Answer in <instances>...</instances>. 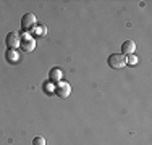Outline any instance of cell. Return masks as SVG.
<instances>
[{
  "label": "cell",
  "mask_w": 152,
  "mask_h": 145,
  "mask_svg": "<svg viewBox=\"0 0 152 145\" xmlns=\"http://www.w3.org/2000/svg\"><path fill=\"white\" fill-rule=\"evenodd\" d=\"M125 60H126V63H128V65H136V63H137L136 55H128V57L125 58Z\"/></svg>",
  "instance_id": "8fae6325"
},
{
  "label": "cell",
  "mask_w": 152,
  "mask_h": 145,
  "mask_svg": "<svg viewBox=\"0 0 152 145\" xmlns=\"http://www.w3.org/2000/svg\"><path fill=\"white\" fill-rule=\"evenodd\" d=\"M32 145H45V139L42 136H37L32 139Z\"/></svg>",
  "instance_id": "30bf717a"
},
{
  "label": "cell",
  "mask_w": 152,
  "mask_h": 145,
  "mask_svg": "<svg viewBox=\"0 0 152 145\" xmlns=\"http://www.w3.org/2000/svg\"><path fill=\"white\" fill-rule=\"evenodd\" d=\"M7 60H8L10 63H16V61L20 60V55H18L16 49H8V52H7Z\"/></svg>",
  "instance_id": "ba28073f"
},
{
  "label": "cell",
  "mask_w": 152,
  "mask_h": 145,
  "mask_svg": "<svg viewBox=\"0 0 152 145\" xmlns=\"http://www.w3.org/2000/svg\"><path fill=\"white\" fill-rule=\"evenodd\" d=\"M36 23H37V20H36V16L32 13H26L21 18V28H23L24 31H31V29L36 26Z\"/></svg>",
  "instance_id": "3957f363"
},
{
  "label": "cell",
  "mask_w": 152,
  "mask_h": 145,
  "mask_svg": "<svg viewBox=\"0 0 152 145\" xmlns=\"http://www.w3.org/2000/svg\"><path fill=\"white\" fill-rule=\"evenodd\" d=\"M5 44L8 49H16L18 45L21 44V36L18 34L16 31H12L7 34V39H5Z\"/></svg>",
  "instance_id": "7a4b0ae2"
},
{
  "label": "cell",
  "mask_w": 152,
  "mask_h": 145,
  "mask_svg": "<svg viewBox=\"0 0 152 145\" xmlns=\"http://www.w3.org/2000/svg\"><path fill=\"white\" fill-rule=\"evenodd\" d=\"M21 49L24 50V52H32V50L36 49V41L31 37H28V36H24V37H21Z\"/></svg>",
  "instance_id": "5b68a950"
},
{
  "label": "cell",
  "mask_w": 152,
  "mask_h": 145,
  "mask_svg": "<svg viewBox=\"0 0 152 145\" xmlns=\"http://www.w3.org/2000/svg\"><path fill=\"white\" fill-rule=\"evenodd\" d=\"M31 32L34 36H45L47 34V28L44 26V24H39V26H34L31 29Z\"/></svg>",
  "instance_id": "9c48e42d"
},
{
  "label": "cell",
  "mask_w": 152,
  "mask_h": 145,
  "mask_svg": "<svg viewBox=\"0 0 152 145\" xmlns=\"http://www.w3.org/2000/svg\"><path fill=\"white\" fill-rule=\"evenodd\" d=\"M50 81L52 82H60L61 78H63V72H61L60 68H52V71H50Z\"/></svg>",
  "instance_id": "52a82bcc"
},
{
  "label": "cell",
  "mask_w": 152,
  "mask_h": 145,
  "mask_svg": "<svg viewBox=\"0 0 152 145\" xmlns=\"http://www.w3.org/2000/svg\"><path fill=\"white\" fill-rule=\"evenodd\" d=\"M55 92H57V95H58V97H61V99H66V97L71 94V86L68 84V82L60 81L58 84H57Z\"/></svg>",
  "instance_id": "277c9868"
},
{
  "label": "cell",
  "mask_w": 152,
  "mask_h": 145,
  "mask_svg": "<svg viewBox=\"0 0 152 145\" xmlns=\"http://www.w3.org/2000/svg\"><path fill=\"white\" fill-rule=\"evenodd\" d=\"M136 52V44L133 41H125L121 44V53L123 55H134Z\"/></svg>",
  "instance_id": "8992f818"
},
{
  "label": "cell",
  "mask_w": 152,
  "mask_h": 145,
  "mask_svg": "<svg viewBox=\"0 0 152 145\" xmlns=\"http://www.w3.org/2000/svg\"><path fill=\"white\" fill-rule=\"evenodd\" d=\"M108 66L113 68V70H121V68L126 66V60H125V55H120V53H112L107 60Z\"/></svg>",
  "instance_id": "6da1fadb"
}]
</instances>
